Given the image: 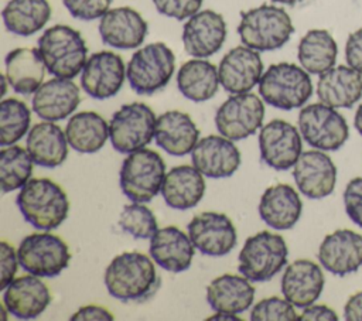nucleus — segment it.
<instances>
[{
	"label": "nucleus",
	"instance_id": "obj_19",
	"mask_svg": "<svg viewBox=\"0 0 362 321\" xmlns=\"http://www.w3.org/2000/svg\"><path fill=\"white\" fill-rule=\"evenodd\" d=\"M221 86L233 93L250 92L263 75V61L259 51L246 45L229 49L218 65Z\"/></svg>",
	"mask_w": 362,
	"mask_h": 321
},
{
	"label": "nucleus",
	"instance_id": "obj_31",
	"mask_svg": "<svg viewBox=\"0 0 362 321\" xmlns=\"http://www.w3.org/2000/svg\"><path fill=\"white\" fill-rule=\"evenodd\" d=\"M25 144L33 161L44 168L59 167L68 157L66 134L49 120L35 123L27 133Z\"/></svg>",
	"mask_w": 362,
	"mask_h": 321
},
{
	"label": "nucleus",
	"instance_id": "obj_36",
	"mask_svg": "<svg viewBox=\"0 0 362 321\" xmlns=\"http://www.w3.org/2000/svg\"><path fill=\"white\" fill-rule=\"evenodd\" d=\"M1 17L7 31L28 37L45 27L51 17V6L47 0H10Z\"/></svg>",
	"mask_w": 362,
	"mask_h": 321
},
{
	"label": "nucleus",
	"instance_id": "obj_51",
	"mask_svg": "<svg viewBox=\"0 0 362 321\" xmlns=\"http://www.w3.org/2000/svg\"><path fill=\"white\" fill-rule=\"evenodd\" d=\"M273 3H279V4H284V6H296L298 3H301L303 0H272Z\"/></svg>",
	"mask_w": 362,
	"mask_h": 321
},
{
	"label": "nucleus",
	"instance_id": "obj_1",
	"mask_svg": "<svg viewBox=\"0 0 362 321\" xmlns=\"http://www.w3.org/2000/svg\"><path fill=\"white\" fill-rule=\"evenodd\" d=\"M103 283L107 293L120 301H144L160 286L154 260L141 252H123L105 269Z\"/></svg>",
	"mask_w": 362,
	"mask_h": 321
},
{
	"label": "nucleus",
	"instance_id": "obj_27",
	"mask_svg": "<svg viewBox=\"0 0 362 321\" xmlns=\"http://www.w3.org/2000/svg\"><path fill=\"white\" fill-rule=\"evenodd\" d=\"M259 216L276 230L291 229L300 219L303 202L288 184H276L264 189L259 201Z\"/></svg>",
	"mask_w": 362,
	"mask_h": 321
},
{
	"label": "nucleus",
	"instance_id": "obj_11",
	"mask_svg": "<svg viewBox=\"0 0 362 321\" xmlns=\"http://www.w3.org/2000/svg\"><path fill=\"white\" fill-rule=\"evenodd\" d=\"M298 130L307 144L322 151L341 148L348 137L349 127L345 117L322 102L303 106L298 113Z\"/></svg>",
	"mask_w": 362,
	"mask_h": 321
},
{
	"label": "nucleus",
	"instance_id": "obj_49",
	"mask_svg": "<svg viewBox=\"0 0 362 321\" xmlns=\"http://www.w3.org/2000/svg\"><path fill=\"white\" fill-rule=\"evenodd\" d=\"M354 126L356 129V132L362 136V103L358 106L356 112H355V117H354Z\"/></svg>",
	"mask_w": 362,
	"mask_h": 321
},
{
	"label": "nucleus",
	"instance_id": "obj_17",
	"mask_svg": "<svg viewBox=\"0 0 362 321\" xmlns=\"http://www.w3.org/2000/svg\"><path fill=\"white\" fill-rule=\"evenodd\" d=\"M228 28L222 14L214 10H199L182 27V44L188 55L208 58L216 54L225 40Z\"/></svg>",
	"mask_w": 362,
	"mask_h": 321
},
{
	"label": "nucleus",
	"instance_id": "obj_42",
	"mask_svg": "<svg viewBox=\"0 0 362 321\" xmlns=\"http://www.w3.org/2000/svg\"><path fill=\"white\" fill-rule=\"evenodd\" d=\"M204 0H153L156 10L170 18L178 21L188 20L199 11Z\"/></svg>",
	"mask_w": 362,
	"mask_h": 321
},
{
	"label": "nucleus",
	"instance_id": "obj_45",
	"mask_svg": "<svg viewBox=\"0 0 362 321\" xmlns=\"http://www.w3.org/2000/svg\"><path fill=\"white\" fill-rule=\"evenodd\" d=\"M346 65L362 74V27L352 31L345 42Z\"/></svg>",
	"mask_w": 362,
	"mask_h": 321
},
{
	"label": "nucleus",
	"instance_id": "obj_16",
	"mask_svg": "<svg viewBox=\"0 0 362 321\" xmlns=\"http://www.w3.org/2000/svg\"><path fill=\"white\" fill-rule=\"evenodd\" d=\"M191 163L206 178H229L240 165V151L233 140L222 134L199 139L191 151Z\"/></svg>",
	"mask_w": 362,
	"mask_h": 321
},
{
	"label": "nucleus",
	"instance_id": "obj_33",
	"mask_svg": "<svg viewBox=\"0 0 362 321\" xmlns=\"http://www.w3.org/2000/svg\"><path fill=\"white\" fill-rule=\"evenodd\" d=\"M219 85L218 68L205 58L189 59L177 72L178 91L191 102L199 103L212 99Z\"/></svg>",
	"mask_w": 362,
	"mask_h": 321
},
{
	"label": "nucleus",
	"instance_id": "obj_46",
	"mask_svg": "<svg viewBox=\"0 0 362 321\" xmlns=\"http://www.w3.org/2000/svg\"><path fill=\"white\" fill-rule=\"evenodd\" d=\"M72 321H90V320H102V321H112L115 320V315L105 307L96 305V304H88L76 310L71 315Z\"/></svg>",
	"mask_w": 362,
	"mask_h": 321
},
{
	"label": "nucleus",
	"instance_id": "obj_38",
	"mask_svg": "<svg viewBox=\"0 0 362 321\" xmlns=\"http://www.w3.org/2000/svg\"><path fill=\"white\" fill-rule=\"evenodd\" d=\"M31 110L25 102L7 98L0 103V144L13 146L30 132Z\"/></svg>",
	"mask_w": 362,
	"mask_h": 321
},
{
	"label": "nucleus",
	"instance_id": "obj_22",
	"mask_svg": "<svg viewBox=\"0 0 362 321\" xmlns=\"http://www.w3.org/2000/svg\"><path fill=\"white\" fill-rule=\"evenodd\" d=\"M51 303L48 286L38 276L25 274L13 279L3 290V305L18 320L40 317Z\"/></svg>",
	"mask_w": 362,
	"mask_h": 321
},
{
	"label": "nucleus",
	"instance_id": "obj_21",
	"mask_svg": "<svg viewBox=\"0 0 362 321\" xmlns=\"http://www.w3.org/2000/svg\"><path fill=\"white\" fill-rule=\"evenodd\" d=\"M318 262L335 276H346L362 266V235L351 229L328 233L318 247Z\"/></svg>",
	"mask_w": 362,
	"mask_h": 321
},
{
	"label": "nucleus",
	"instance_id": "obj_30",
	"mask_svg": "<svg viewBox=\"0 0 362 321\" xmlns=\"http://www.w3.org/2000/svg\"><path fill=\"white\" fill-rule=\"evenodd\" d=\"M205 175L194 165H175L164 178L161 195L164 202L178 211H187L199 204L205 195Z\"/></svg>",
	"mask_w": 362,
	"mask_h": 321
},
{
	"label": "nucleus",
	"instance_id": "obj_41",
	"mask_svg": "<svg viewBox=\"0 0 362 321\" xmlns=\"http://www.w3.org/2000/svg\"><path fill=\"white\" fill-rule=\"evenodd\" d=\"M74 18L92 21L100 18L110 7L112 0H62Z\"/></svg>",
	"mask_w": 362,
	"mask_h": 321
},
{
	"label": "nucleus",
	"instance_id": "obj_47",
	"mask_svg": "<svg viewBox=\"0 0 362 321\" xmlns=\"http://www.w3.org/2000/svg\"><path fill=\"white\" fill-rule=\"evenodd\" d=\"M300 321H337V313L325 304H311L304 307L298 315Z\"/></svg>",
	"mask_w": 362,
	"mask_h": 321
},
{
	"label": "nucleus",
	"instance_id": "obj_14",
	"mask_svg": "<svg viewBox=\"0 0 362 321\" xmlns=\"http://www.w3.org/2000/svg\"><path fill=\"white\" fill-rule=\"evenodd\" d=\"M187 230L195 249L205 256L222 257L230 253L238 243L236 228L232 219L222 212L205 211L195 215Z\"/></svg>",
	"mask_w": 362,
	"mask_h": 321
},
{
	"label": "nucleus",
	"instance_id": "obj_5",
	"mask_svg": "<svg viewBox=\"0 0 362 321\" xmlns=\"http://www.w3.org/2000/svg\"><path fill=\"white\" fill-rule=\"evenodd\" d=\"M259 95L270 106L281 110L303 107L313 95L310 74L291 62L270 65L259 81Z\"/></svg>",
	"mask_w": 362,
	"mask_h": 321
},
{
	"label": "nucleus",
	"instance_id": "obj_4",
	"mask_svg": "<svg viewBox=\"0 0 362 321\" xmlns=\"http://www.w3.org/2000/svg\"><path fill=\"white\" fill-rule=\"evenodd\" d=\"M37 48L47 71L58 78L74 79L88 59V48L81 33L65 24L47 28L38 38Z\"/></svg>",
	"mask_w": 362,
	"mask_h": 321
},
{
	"label": "nucleus",
	"instance_id": "obj_34",
	"mask_svg": "<svg viewBox=\"0 0 362 321\" xmlns=\"http://www.w3.org/2000/svg\"><path fill=\"white\" fill-rule=\"evenodd\" d=\"M68 144L81 154L98 153L109 139V123L96 112L83 110L69 117L65 126Z\"/></svg>",
	"mask_w": 362,
	"mask_h": 321
},
{
	"label": "nucleus",
	"instance_id": "obj_35",
	"mask_svg": "<svg viewBox=\"0 0 362 321\" xmlns=\"http://www.w3.org/2000/svg\"><path fill=\"white\" fill-rule=\"evenodd\" d=\"M337 55V41L322 28L308 30L297 47L298 62L310 75H321L335 66Z\"/></svg>",
	"mask_w": 362,
	"mask_h": 321
},
{
	"label": "nucleus",
	"instance_id": "obj_25",
	"mask_svg": "<svg viewBox=\"0 0 362 321\" xmlns=\"http://www.w3.org/2000/svg\"><path fill=\"white\" fill-rule=\"evenodd\" d=\"M321 266L308 259H298L290 263L281 277V293L294 307L304 308L314 304L324 288Z\"/></svg>",
	"mask_w": 362,
	"mask_h": 321
},
{
	"label": "nucleus",
	"instance_id": "obj_8",
	"mask_svg": "<svg viewBox=\"0 0 362 321\" xmlns=\"http://www.w3.org/2000/svg\"><path fill=\"white\" fill-rule=\"evenodd\" d=\"M175 69V55L164 42L139 48L126 65L130 88L137 95H153L170 82Z\"/></svg>",
	"mask_w": 362,
	"mask_h": 321
},
{
	"label": "nucleus",
	"instance_id": "obj_10",
	"mask_svg": "<svg viewBox=\"0 0 362 321\" xmlns=\"http://www.w3.org/2000/svg\"><path fill=\"white\" fill-rule=\"evenodd\" d=\"M157 117L150 106L132 102L117 109L109 120V139L112 147L129 154L144 148L154 139Z\"/></svg>",
	"mask_w": 362,
	"mask_h": 321
},
{
	"label": "nucleus",
	"instance_id": "obj_29",
	"mask_svg": "<svg viewBox=\"0 0 362 321\" xmlns=\"http://www.w3.org/2000/svg\"><path fill=\"white\" fill-rule=\"evenodd\" d=\"M255 287L245 276L225 273L206 286V301L215 313L242 314L255 300Z\"/></svg>",
	"mask_w": 362,
	"mask_h": 321
},
{
	"label": "nucleus",
	"instance_id": "obj_9",
	"mask_svg": "<svg viewBox=\"0 0 362 321\" xmlns=\"http://www.w3.org/2000/svg\"><path fill=\"white\" fill-rule=\"evenodd\" d=\"M18 263L21 269L38 277L61 274L71 260L66 242L48 230L30 233L18 245Z\"/></svg>",
	"mask_w": 362,
	"mask_h": 321
},
{
	"label": "nucleus",
	"instance_id": "obj_6",
	"mask_svg": "<svg viewBox=\"0 0 362 321\" xmlns=\"http://www.w3.org/2000/svg\"><path fill=\"white\" fill-rule=\"evenodd\" d=\"M163 157L150 148L129 153L119 171L122 192L133 202H150L158 192L165 178Z\"/></svg>",
	"mask_w": 362,
	"mask_h": 321
},
{
	"label": "nucleus",
	"instance_id": "obj_37",
	"mask_svg": "<svg viewBox=\"0 0 362 321\" xmlns=\"http://www.w3.org/2000/svg\"><path fill=\"white\" fill-rule=\"evenodd\" d=\"M34 161L27 148L13 144L0 150V178L3 194L23 188L33 175Z\"/></svg>",
	"mask_w": 362,
	"mask_h": 321
},
{
	"label": "nucleus",
	"instance_id": "obj_40",
	"mask_svg": "<svg viewBox=\"0 0 362 321\" xmlns=\"http://www.w3.org/2000/svg\"><path fill=\"white\" fill-rule=\"evenodd\" d=\"M252 321H293L298 320L294 305L287 300L277 296L260 300L250 310Z\"/></svg>",
	"mask_w": 362,
	"mask_h": 321
},
{
	"label": "nucleus",
	"instance_id": "obj_39",
	"mask_svg": "<svg viewBox=\"0 0 362 321\" xmlns=\"http://www.w3.org/2000/svg\"><path fill=\"white\" fill-rule=\"evenodd\" d=\"M117 223L124 233L134 239H150L158 229L156 215L143 202L124 205Z\"/></svg>",
	"mask_w": 362,
	"mask_h": 321
},
{
	"label": "nucleus",
	"instance_id": "obj_23",
	"mask_svg": "<svg viewBox=\"0 0 362 321\" xmlns=\"http://www.w3.org/2000/svg\"><path fill=\"white\" fill-rule=\"evenodd\" d=\"M81 103V92L72 79L52 78L45 81L31 100L34 113L42 120L59 122L72 115Z\"/></svg>",
	"mask_w": 362,
	"mask_h": 321
},
{
	"label": "nucleus",
	"instance_id": "obj_15",
	"mask_svg": "<svg viewBox=\"0 0 362 321\" xmlns=\"http://www.w3.org/2000/svg\"><path fill=\"white\" fill-rule=\"evenodd\" d=\"M124 78L127 76L122 57L112 51H98L85 62L81 86L92 99L105 100L122 89Z\"/></svg>",
	"mask_w": 362,
	"mask_h": 321
},
{
	"label": "nucleus",
	"instance_id": "obj_48",
	"mask_svg": "<svg viewBox=\"0 0 362 321\" xmlns=\"http://www.w3.org/2000/svg\"><path fill=\"white\" fill-rule=\"evenodd\" d=\"M344 318L348 321H362V290L352 294L345 303Z\"/></svg>",
	"mask_w": 362,
	"mask_h": 321
},
{
	"label": "nucleus",
	"instance_id": "obj_13",
	"mask_svg": "<svg viewBox=\"0 0 362 321\" xmlns=\"http://www.w3.org/2000/svg\"><path fill=\"white\" fill-rule=\"evenodd\" d=\"M257 140L262 161L277 171L294 167L303 153L300 130L283 119H273L262 126Z\"/></svg>",
	"mask_w": 362,
	"mask_h": 321
},
{
	"label": "nucleus",
	"instance_id": "obj_43",
	"mask_svg": "<svg viewBox=\"0 0 362 321\" xmlns=\"http://www.w3.org/2000/svg\"><path fill=\"white\" fill-rule=\"evenodd\" d=\"M344 206L349 219L362 228V177L352 178L344 191Z\"/></svg>",
	"mask_w": 362,
	"mask_h": 321
},
{
	"label": "nucleus",
	"instance_id": "obj_50",
	"mask_svg": "<svg viewBox=\"0 0 362 321\" xmlns=\"http://www.w3.org/2000/svg\"><path fill=\"white\" fill-rule=\"evenodd\" d=\"M209 320H240L239 315L235 314H226V313H216L215 315L209 317Z\"/></svg>",
	"mask_w": 362,
	"mask_h": 321
},
{
	"label": "nucleus",
	"instance_id": "obj_2",
	"mask_svg": "<svg viewBox=\"0 0 362 321\" xmlns=\"http://www.w3.org/2000/svg\"><path fill=\"white\" fill-rule=\"evenodd\" d=\"M20 214L38 230L58 228L69 214V199L59 184L49 178H31L17 194Z\"/></svg>",
	"mask_w": 362,
	"mask_h": 321
},
{
	"label": "nucleus",
	"instance_id": "obj_28",
	"mask_svg": "<svg viewBox=\"0 0 362 321\" xmlns=\"http://www.w3.org/2000/svg\"><path fill=\"white\" fill-rule=\"evenodd\" d=\"M320 102L335 109H351L362 98V74L349 65H337L320 75Z\"/></svg>",
	"mask_w": 362,
	"mask_h": 321
},
{
	"label": "nucleus",
	"instance_id": "obj_20",
	"mask_svg": "<svg viewBox=\"0 0 362 321\" xmlns=\"http://www.w3.org/2000/svg\"><path fill=\"white\" fill-rule=\"evenodd\" d=\"M102 42L117 49L140 47L148 33V24L139 11L132 7L109 8L99 20Z\"/></svg>",
	"mask_w": 362,
	"mask_h": 321
},
{
	"label": "nucleus",
	"instance_id": "obj_26",
	"mask_svg": "<svg viewBox=\"0 0 362 321\" xmlns=\"http://www.w3.org/2000/svg\"><path fill=\"white\" fill-rule=\"evenodd\" d=\"M156 144L174 157L191 154L199 140V129L192 117L181 110H167L157 117Z\"/></svg>",
	"mask_w": 362,
	"mask_h": 321
},
{
	"label": "nucleus",
	"instance_id": "obj_32",
	"mask_svg": "<svg viewBox=\"0 0 362 321\" xmlns=\"http://www.w3.org/2000/svg\"><path fill=\"white\" fill-rule=\"evenodd\" d=\"M6 78L20 95L34 93L44 82L45 64L38 48H16L6 55Z\"/></svg>",
	"mask_w": 362,
	"mask_h": 321
},
{
	"label": "nucleus",
	"instance_id": "obj_7",
	"mask_svg": "<svg viewBox=\"0 0 362 321\" xmlns=\"http://www.w3.org/2000/svg\"><path fill=\"white\" fill-rule=\"evenodd\" d=\"M287 257L284 238L260 230L245 240L238 256V270L250 281H267L287 264Z\"/></svg>",
	"mask_w": 362,
	"mask_h": 321
},
{
	"label": "nucleus",
	"instance_id": "obj_3",
	"mask_svg": "<svg viewBox=\"0 0 362 321\" xmlns=\"http://www.w3.org/2000/svg\"><path fill=\"white\" fill-rule=\"evenodd\" d=\"M294 33L288 13L283 7L262 4L240 11L238 34L243 45L259 52L281 48Z\"/></svg>",
	"mask_w": 362,
	"mask_h": 321
},
{
	"label": "nucleus",
	"instance_id": "obj_12",
	"mask_svg": "<svg viewBox=\"0 0 362 321\" xmlns=\"http://www.w3.org/2000/svg\"><path fill=\"white\" fill-rule=\"evenodd\" d=\"M264 100L252 92L230 95L215 113L219 134L239 141L255 134L263 124Z\"/></svg>",
	"mask_w": 362,
	"mask_h": 321
},
{
	"label": "nucleus",
	"instance_id": "obj_44",
	"mask_svg": "<svg viewBox=\"0 0 362 321\" xmlns=\"http://www.w3.org/2000/svg\"><path fill=\"white\" fill-rule=\"evenodd\" d=\"M0 253H1V281L0 288L1 291L13 281L17 267H18V256L17 252L13 249L11 245H8L6 240L0 242Z\"/></svg>",
	"mask_w": 362,
	"mask_h": 321
},
{
	"label": "nucleus",
	"instance_id": "obj_18",
	"mask_svg": "<svg viewBox=\"0 0 362 321\" xmlns=\"http://www.w3.org/2000/svg\"><path fill=\"white\" fill-rule=\"evenodd\" d=\"M293 178L300 192L310 199H322L332 194L337 184V167L322 150L303 151L293 167Z\"/></svg>",
	"mask_w": 362,
	"mask_h": 321
},
{
	"label": "nucleus",
	"instance_id": "obj_24",
	"mask_svg": "<svg viewBox=\"0 0 362 321\" xmlns=\"http://www.w3.org/2000/svg\"><path fill=\"white\" fill-rule=\"evenodd\" d=\"M148 253L154 263L171 273H181L191 267L195 246L188 233L177 226L158 228L150 238Z\"/></svg>",
	"mask_w": 362,
	"mask_h": 321
}]
</instances>
